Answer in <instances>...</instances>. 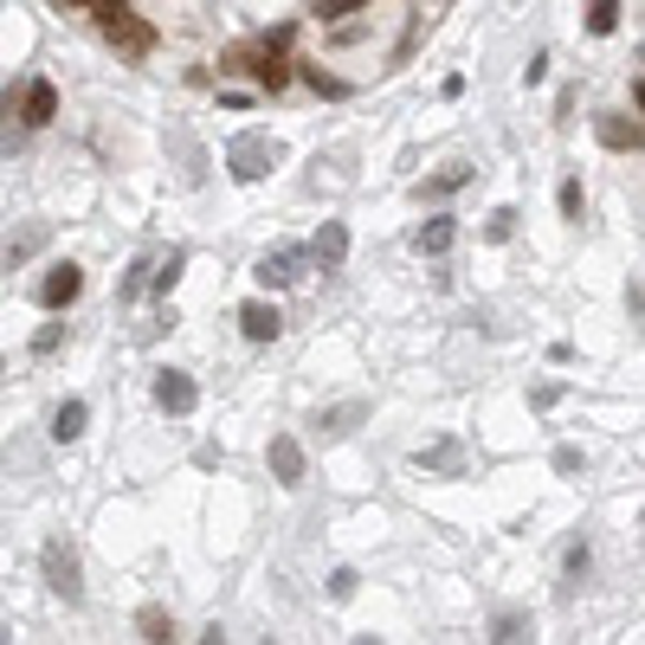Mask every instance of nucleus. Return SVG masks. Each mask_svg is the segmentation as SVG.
<instances>
[{
    "label": "nucleus",
    "mask_w": 645,
    "mask_h": 645,
    "mask_svg": "<svg viewBox=\"0 0 645 645\" xmlns=\"http://www.w3.org/2000/svg\"><path fill=\"white\" fill-rule=\"evenodd\" d=\"M600 143H607V149H639V124H626V117H600Z\"/></svg>",
    "instance_id": "obj_15"
},
{
    "label": "nucleus",
    "mask_w": 645,
    "mask_h": 645,
    "mask_svg": "<svg viewBox=\"0 0 645 645\" xmlns=\"http://www.w3.org/2000/svg\"><path fill=\"white\" fill-rule=\"evenodd\" d=\"M582 207H587V201H582V182H561V214L582 219Z\"/></svg>",
    "instance_id": "obj_23"
},
{
    "label": "nucleus",
    "mask_w": 645,
    "mask_h": 645,
    "mask_svg": "<svg viewBox=\"0 0 645 645\" xmlns=\"http://www.w3.org/2000/svg\"><path fill=\"white\" fill-rule=\"evenodd\" d=\"M194 400H201L194 374H182V369H162V374H155V407H162V413H175V420H182V413H194Z\"/></svg>",
    "instance_id": "obj_3"
},
{
    "label": "nucleus",
    "mask_w": 645,
    "mask_h": 645,
    "mask_svg": "<svg viewBox=\"0 0 645 645\" xmlns=\"http://www.w3.org/2000/svg\"><path fill=\"white\" fill-rule=\"evenodd\" d=\"M182 272H187V252H168V258L155 265V291L168 297V291H175V277H182Z\"/></svg>",
    "instance_id": "obj_18"
},
{
    "label": "nucleus",
    "mask_w": 645,
    "mask_h": 645,
    "mask_svg": "<svg viewBox=\"0 0 645 645\" xmlns=\"http://www.w3.org/2000/svg\"><path fill=\"white\" fill-rule=\"evenodd\" d=\"M78 291H85V272L65 258V265H52V272H46V284H39V304H46V310H71V304H78Z\"/></svg>",
    "instance_id": "obj_4"
},
{
    "label": "nucleus",
    "mask_w": 645,
    "mask_h": 645,
    "mask_svg": "<svg viewBox=\"0 0 645 645\" xmlns=\"http://www.w3.org/2000/svg\"><path fill=\"white\" fill-rule=\"evenodd\" d=\"M272 162H277V143H272V136H258V129H252V136H240V143L226 149V168H233V182H258Z\"/></svg>",
    "instance_id": "obj_2"
},
{
    "label": "nucleus",
    "mask_w": 645,
    "mask_h": 645,
    "mask_svg": "<svg viewBox=\"0 0 645 645\" xmlns=\"http://www.w3.org/2000/svg\"><path fill=\"white\" fill-rule=\"evenodd\" d=\"M85 420H91V407H85V400H65L59 413H52V439H59V446H71V439L85 432Z\"/></svg>",
    "instance_id": "obj_10"
},
{
    "label": "nucleus",
    "mask_w": 645,
    "mask_h": 645,
    "mask_svg": "<svg viewBox=\"0 0 645 645\" xmlns=\"http://www.w3.org/2000/svg\"><path fill=\"white\" fill-rule=\"evenodd\" d=\"M316 258H323V265H342V258H349V226H342V219H323V233H316Z\"/></svg>",
    "instance_id": "obj_11"
},
{
    "label": "nucleus",
    "mask_w": 645,
    "mask_h": 645,
    "mask_svg": "<svg viewBox=\"0 0 645 645\" xmlns=\"http://www.w3.org/2000/svg\"><path fill=\"white\" fill-rule=\"evenodd\" d=\"M330 594H336V600H349V594H355V568H336V575H330Z\"/></svg>",
    "instance_id": "obj_26"
},
{
    "label": "nucleus",
    "mask_w": 645,
    "mask_h": 645,
    "mask_svg": "<svg viewBox=\"0 0 645 645\" xmlns=\"http://www.w3.org/2000/svg\"><path fill=\"white\" fill-rule=\"evenodd\" d=\"M297 265H304V252H291V246L265 252V258H258V284H297V277H304Z\"/></svg>",
    "instance_id": "obj_8"
},
{
    "label": "nucleus",
    "mask_w": 645,
    "mask_h": 645,
    "mask_svg": "<svg viewBox=\"0 0 645 645\" xmlns=\"http://www.w3.org/2000/svg\"><path fill=\"white\" fill-rule=\"evenodd\" d=\"M39 246H46V226H27L20 240H7V252H0V258H7V272H13V265H27Z\"/></svg>",
    "instance_id": "obj_14"
},
{
    "label": "nucleus",
    "mask_w": 645,
    "mask_h": 645,
    "mask_svg": "<svg viewBox=\"0 0 645 645\" xmlns=\"http://www.w3.org/2000/svg\"><path fill=\"white\" fill-rule=\"evenodd\" d=\"M272 471H277V485H304V446H297L291 432L272 439Z\"/></svg>",
    "instance_id": "obj_7"
},
{
    "label": "nucleus",
    "mask_w": 645,
    "mask_h": 645,
    "mask_svg": "<svg viewBox=\"0 0 645 645\" xmlns=\"http://www.w3.org/2000/svg\"><path fill=\"white\" fill-rule=\"evenodd\" d=\"M420 465H427V471H465V446L459 439H439V446L420 452Z\"/></svg>",
    "instance_id": "obj_12"
},
{
    "label": "nucleus",
    "mask_w": 645,
    "mask_h": 645,
    "mask_svg": "<svg viewBox=\"0 0 645 645\" xmlns=\"http://www.w3.org/2000/svg\"><path fill=\"white\" fill-rule=\"evenodd\" d=\"M355 7H369V0H316L323 20H342V13H355Z\"/></svg>",
    "instance_id": "obj_25"
},
{
    "label": "nucleus",
    "mask_w": 645,
    "mask_h": 645,
    "mask_svg": "<svg viewBox=\"0 0 645 645\" xmlns=\"http://www.w3.org/2000/svg\"><path fill=\"white\" fill-rule=\"evenodd\" d=\"M91 13H97V27H104V39H110L117 52H136V59L155 52V27L149 20H136L124 0H91Z\"/></svg>",
    "instance_id": "obj_1"
},
{
    "label": "nucleus",
    "mask_w": 645,
    "mask_h": 645,
    "mask_svg": "<svg viewBox=\"0 0 645 645\" xmlns=\"http://www.w3.org/2000/svg\"><path fill=\"white\" fill-rule=\"evenodd\" d=\"M78 7H91V0H78Z\"/></svg>",
    "instance_id": "obj_28"
},
{
    "label": "nucleus",
    "mask_w": 645,
    "mask_h": 645,
    "mask_svg": "<svg viewBox=\"0 0 645 645\" xmlns=\"http://www.w3.org/2000/svg\"><path fill=\"white\" fill-rule=\"evenodd\" d=\"M510 233H517V207H497V214H491V226H485V240H497V246H504Z\"/></svg>",
    "instance_id": "obj_21"
},
{
    "label": "nucleus",
    "mask_w": 645,
    "mask_h": 645,
    "mask_svg": "<svg viewBox=\"0 0 645 645\" xmlns=\"http://www.w3.org/2000/svg\"><path fill=\"white\" fill-rule=\"evenodd\" d=\"M619 27V0H594L587 7V32H614Z\"/></svg>",
    "instance_id": "obj_19"
},
{
    "label": "nucleus",
    "mask_w": 645,
    "mask_h": 645,
    "mask_svg": "<svg viewBox=\"0 0 645 645\" xmlns=\"http://www.w3.org/2000/svg\"><path fill=\"white\" fill-rule=\"evenodd\" d=\"M65 342V323H46V330H39V336H32V355H52V349H59Z\"/></svg>",
    "instance_id": "obj_22"
},
{
    "label": "nucleus",
    "mask_w": 645,
    "mask_h": 645,
    "mask_svg": "<svg viewBox=\"0 0 645 645\" xmlns=\"http://www.w3.org/2000/svg\"><path fill=\"white\" fill-rule=\"evenodd\" d=\"M465 182H471V168H446V175H432V182H420V201H446V194H459Z\"/></svg>",
    "instance_id": "obj_16"
},
{
    "label": "nucleus",
    "mask_w": 645,
    "mask_h": 645,
    "mask_svg": "<svg viewBox=\"0 0 645 645\" xmlns=\"http://www.w3.org/2000/svg\"><path fill=\"white\" fill-rule=\"evenodd\" d=\"M46 587L65 594V600H78V561H71L65 543H46Z\"/></svg>",
    "instance_id": "obj_6"
},
{
    "label": "nucleus",
    "mask_w": 645,
    "mask_h": 645,
    "mask_svg": "<svg viewBox=\"0 0 645 645\" xmlns=\"http://www.w3.org/2000/svg\"><path fill=\"white\" fill-rule=\"evenodd\" d=\"M252 71H258V85H265V91H284V85H291V65H284L277 46H265V59L252 65Z\"/></svg>",
    "instance_id": "obj_13"
},
{
    "label": "nucleus",
    "mask_w": 645,
    "mask_h": 645,
    "mask_svg": "<svg viewBox=\"0 0 645 645\" xmlns=\"http://www.w3.org/2000/svg\"><path fill=\"white\" fill-rule=\"evenodd\" d=\"M240 330H246V342H272L277 330H284V316H277L272 304H246L240 310Z\"/></svg>",
    "instance_id": "obj_9"
},
{
    "label": "nucleus",
    "mask_w": 645,
    "mask_h": 645,
    "mask_svg": "<svg viewBox=\"0 0 645 645\" xmlns=\"http://www.w3.org/2000/svg\"><path fill=\"white\" fill-rule=\"evenodd\" d=\"M59 117V91L46 85V78H32L27 91H20V124H32V129H46Z\"/></svg>",
    "instance_id": "obj_5"
},
{
    "label": "nucleus",
    "mask_w": 645,
    "mask_h": 645,
    "mask_svg": "<svg viewBox=\"0 0 645 645\" xmlns=\"http://www.w3.org/2000/svg\"><path fill=\"white\" fill-rule=\"evenodd\" d=\"M355 413H362V407H336V413H323V427H330V432H349V420H355Z\"/></svg>",
    "instance_id": "obj_27"
},
{
    "label": "nucleus",
    "mask_w": 645,
    "mask_h": 645,
    "mask_svg": "<svg viewBox=\"0 0 645 645\" xmlns=\"http://www.w3.org/2000/svg\"><path fill=\"white\" fill-rule=\"evenodd\" d=\"M143 639H175V626H168V619L149 607V614H143Z\"/></svg>",
    "instance_id": "obj_24"
},
{
    "label": "nucleus",
    "mask_w": 645,
    "mask_h": 645,
    "mask_svg": "<svg viewBox=\"0 0 645 645\" xmlns=\"http://www.w3.org/2000/svg\"><path fill=\"white\" fill-rule=\"evenodd\" d=\"M304 85H310L316 97H342V91H349V85H342V78H330L323 65H304Z\"/></svg>",
    "instance_id": "obj_20"
},
{
    "label": "nucleus",
    "mask_w": 645,
    "mask_h": 645,
    "mask_svg": "<svg viewBox=\"0 0 645 645\" xmlns=\"http://www.w3.org/2000/svg\"><path fill=\"white\" fill-rule=\"evenodd\" d=\"M452 240H459V219H427L420 226V252H446Z\"/></svg>",
    "instance_id": "obj_17"
}]
</instances>
